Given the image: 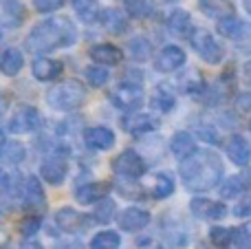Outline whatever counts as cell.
I'll use <instances>...</instances> for the list:
<instances>
[{
	"mask_svg": "<svg viewBox=\"0 0 251 249\" xmlns=\"http://www.w3.org/2000/svg\"><path fill=\"white\" fill-rule=\"evenodd\" d=\"M181 172L185 188L192 192H207L216 188L223 179V161L212 150H196L192 157L181 161Z\"/></svg>",
	"mask_w": 251,
	"mask_h": 249,
	"instance_id": "6da1fadb",
	"label": "cell"
},
{
	"mask_svg": "<svg viewBox=\"0 0 251 249\" xmlns=\"http://www.w3.org/2000/svg\"><path fill=\"white\" fill-rule=\"evenodd\" d=\"M75 40H77V29L73 22L66 18H51L31 29L26 47L35 53H49L55 49L71 47L75 44Z\"/></svg>",
	"mask_w": 251,
	"mask_h": 249,
	"instance_id": "7a4b0ae2",
	"label": "cell"
},
{
	"mask_svg": "<svg viewBox=\"0 0 251 249\" xmlns=\"http://www.w3.org/2000/svg\"><path fill=\"white\" fill-rule=\"evenodd\" d=\"M86 100V91L84 86L77 82V79H66V82H60L47 93V101L51 108L55 110H75L84 104Z\"/></svg>",
	"mask_w": 251,
	"mask_h": 249,
	"instance_id": "3957f363",
	"label": "cell"
},
{
	"mask_svg": "<svg viewBox=\"0 0 251 249\" xmlns=\"http://www.w3.org/2000/svg\"><path fill=\"white\" fill-rule=\"evenodd\" d=\"M190 42H192V47H194V51L199 53L207 64H218V62L223 60V55H225L223 47L218 44V40L205 29H196L194 33L190 35Z\"/></svg>",
	"mask_w": 251,
	"mask_h": 249,
	"instance_id": "277c9868",
	"label": "cell"
},
{
	"mask_svg": "<svg viewBox=\"0 0 251 249\" xmlns=\"http://www.w3.org/2000/svg\"><path fill=\"white\" fill-rule=\"evenodd\" d=\"M113 170L122 176H128V179H139L146 172V161L134 150H124L119 157H115Z\"/></svg>",
	"mask_w": 251,
	"mask_h": 249,
	"instance_id": "5b68a950",
	"label": "cell"
},
{
	"mask_svg": "<svg viewBox=\"0 0 251 249\" xmlns=\"http://www.w3.org/2000/svg\"><path fill=\"white\" fill-rule=\"evenodd\" d=\"M40 126V113L35 106H20L9 119V130L16 135H25Z\"/></svg>",
	"mask_w": 251,
	"mask_h": 249,
	"instance_id": "8992f818",
	"label": "cell"
},
{
	"mask_svg": "<svg viewBox=\"0 0 251 249\" xmlns=\"http://www.w3.org/2000/svg\"><path fill=\"white\" fill-rule=\"evenodd\" d=\"M113 101L119 106V108H126V110H134L143 104V91L139 84H130V82H124L115 88L113 93Z\"/></svg>",
	"mask_w": 251,
	"mask_h": 249,
	"instance_id": "52a82bcc",
	"label": "cell"
},
{
	"mask_svg": "<svg viewBox=\"0 0 251 249\" xmlns=\"http://www.w3.org/2000/svg\"><path fill=\"white\" fill-rule=\"evenodd\" d=\"M183 64H185V51L181 47H174V44L161 49L154 60V69L159 73H172V71L181 69Z\"/></svg>",
	"mask_w": 251,
	"mask_h": 249,
	"instance_id": "ba28073f",
	"label": "cell"
},
{
	"mask_svg": "<svg viewBox=\"0 0 251 249\" xmlns=\"http://www.w3.org/2000/svg\"><path fill=\"white\" fill-rule=\"evenodd\" d=\"M84 141L93 150H110L115 146V132L106 126H93L84 130Z\"/></svg>",
	"mask_w": 251,
	"mask_h": 249,
	"instance_id": "9c48e42d",
	"label": "cell"
},
{
	"mask_svg": "<svg viewBox=\"0 0 251 249\" xmlns=\"http://www.w3.org/2000/svg\"><path fill=\"white\" fill-rule=\"evenodd\" d=\"M192 207V214L199 216V219L205 221H218V219H225L227 216V207L223 203L216 201H207V199H194L190 203Z\"/></svg>",
	"mask_w": 251,
	"mask_h": 249,
	"instance_id": "30bf717a",
	"label": "cell"
},
{
	"mask_svg": "<svg viewBox=\"0 0 251 249\" xmlns=\"http://www.w3.org/2000/svg\"><path fill=\"white\" fill-rule=\"evenodd\" d=\"M25 20V7L18 0H0V25L16 29Z\"/></svg>",
	"mask_w": 251,
	"mask_h": 249,
	"instance_id": "8fae6325",
	"label": "cell"
},
{
	"mask_svg": "<svg viewBox=\"0 0 251 249\" xmlns=\"http://www.w3.org/2000/svg\"><path fill=\"white\" fill-rule=\"evenodd\" d=\"M66 170H69V166H66V161L60 157H51L40 166V174H42V179L47 181L49 185H60L66 176Z\"/></svg>",
	"mask_w": 251,
	"mask_h": 249,
	"instance_id": "7c38bea8",
	"label": "cell"
},
{
	"mask_svg": "<svg viewBox=\"0 0 251 249\" xmlns=\"http://www.w3.org/2000/svg\"><path fill=\"white\" fill-rule=\"evenodd\" d=\"M148 223H150V214L146 210H139V207H128L119 214V227L126 232H139Z\"/></svg>",
	"mask_w": 251,
	"mask_h": 249,
	"instance_id": "4fadbf2b",
	"label": "cell"
},
{
	"mask_svg": "<svg viewBox=\"0 0 251 249\" xmlns=\"http://www.w3.org/2000/svg\"><path fill=\"white\" fill-rule=\"evenodd\" d=\"M227 157L236 163V166H247L251 161V146L247 144V139L240 135H234L227 141Z\"/></svg>",
	"mask_w": 251,
	"mask_h": 249,
	"instance_id": "5bb4252c",
	"label": "cell"
},
{
	"mask_svg": "<svg viewBox=\"0 0 251 249\" xmlns=\"http://www.w3.org/2000/svg\"><path fill=\"white\" fill-rule=\"evenodd\" d=\"M168 29L174 35H178V38H187V35L194 33V29H192V16L185 9H172V13L168 16Z\"/></svg>",
	"mask_w": 251,
	"mask_h": 249,
	"instance_id": "9a60e30c",
	"label": "cell"
},
{
	"mask_svg": "<svg viewBox=\"0 0 251 249\" xmlns=\"http://www.w3.org/2000/svg\"><path fill=\"white\" fill-rule=\"evenodd\" d=\"M62 69H64L62 62L51 60V57H38V60L33 62V75L40 82H51V79H55L57 75L62 73Z\"/></svg>",
	"mask_w": 251,
	"mask_h": 249,
	"instance_id": "2e32d148",
	"label": "cell"
},
{
	"mask_svg": "<svg viewBox=\"0 0 251 249\" xmlns=\"http://www.w3.org/2000/svg\"><path fill=\"white\" fill-rule=\"evenodd\" d=\"M159 126L156 119L152 115H146V113H134V115H128L124 119V128L132 135H143V132H150Z\"/></svg>",
	"mask_w": 251,
	"mask_h": 249,
	"instance_id": "e0dca14e",
	"label": "cell"
},
{
	"mask_svg": "<svg viewBox=\"0 0 251 249\" xmlns=\"http://www.w3.org/2000/svg\"><path fill=\"white\" fill-rule=\"evenodd\" d=\"M91 57L101 66H115L122 62V49H117L115 44H97L91 49Z\"/></svg>",
	"mask_w": 251,
	"mask_h": 249,
	"instance_id": "ac0fdd59",
	"label": "cell"
},
{
	"mask_svg": "<svg viewBox=\"0 0 251 249\" xmlns=\"http://www.w3.org/2000/svg\"><path fill=\"white\" fill-rule=\"evenodd\" d=\"M106 194H108V185L106 183H86L75 190V199H77L82 205H91V203H95V201H104Z\"/></svg>",
	"mask_w": 251,
	"mask_h": 249,
	"instance_id": "d6986e66",
	"label": "cell"
},
{
	"mask_svg": "<svg viewBox=\"0 0 251 249\" xmlns=\"http://www.w3.org/2000/svg\"><path fill=\"white\" fill-rule=\"evenodd\" d=\"M170 148H172V154L176 159H187L192 157V154L196 152V144H194V137L190 135V132H176V135L172 137V144H170Z\"/></svg>",
	"mask_w": 251,
	"mask_h": 249,
	"instance_id": "ffe728a7",
	"label": "cell"
},
{
	"mask_svg": "<svg viewBox=\"0 0 251 249\" xmlns=\"http://www.w3.org/2000/svg\"><path fill=\"white\" fill-rule=\"evenodd\" d=\"M199 7L203 9V13H207L209 18H216V20L234 16L231 0H199Z\"/></svg>",
	"mask_w": 251,
	"mask_h": 249,
	"instance_id": "44dd1931",
	"label": "cell"
},
{
	"mask_svg": "<svg viewBox=\"0 0 251 249\" xmlns=\"http://www.w3.org/2000/svg\"><path fill=\"white\" fill-rule=\"evenodd\" d=\"M25 146L20 141H2L0 144V161L9 163V166H16V163L25 161Z\"/></svg>",
	"mask_w": 251,
	"mask_h": 249,
	"instance_id": "7402d4cb",
	"label": "cell"
},
{
	"mask_svg": "<svg viewBox=\"0 0 251 249\" xmlns=\"http://www.w3.org/2000/svg\"><path fill=\"white\" fill-rule=\"evenodd\" d=\"M22 66H25L22 53L18 51V49H7L2 60H0V71H2L4 75H9V77H13V75H18L22 71Z\"/></svg>",
	"mask_w": 251,
	"mask_h": 249,
	"instance_id": "603a6c76",
	"label": "cell"
},
{
	"mask_svg": "<svg viewBox=\"0 0 251 249\" xmlns=\"http://www.w3.org/2000/svg\"><path fill=\"white\" fill-rule=\"evenodd\" d=\"M22 197H25V205L31 207V210L44 205V190H42V185H40V181L35 179V176H31V179L25 183V192H22Z\"/></svg>",
	"mask_w": 251,
	"mask_h": 249,
	"instance_id": "cb8c5ba5",
	"label": "cell"
},
{
	"mask_svg": "<svg viewBox=\"0 0 251 249\" xmlns=\"http://www.w3.org/2000/svg\"><path fill=\"white\" fill-rule=\"evenodd\" d=\"M100 18H101V25L110 33H122V31H126V26H128V20H126V16L119 9H106V11H101Z\"/></svg>",
	"mask_w": 251,
	"mask_h": 249,
	"instance_id": "d4e9b609",
	"label": "cell"
},
{
	"mask_svg": "<svg viewBox=\"0 0 251 249\" xmlns=\"http://www.w3.org/2000/svg\"><path fill=\"white\" fill-rule=\"evenodd\" d=\"M73 9L84 22H95L101 16L97 0H73Z\"/></svg>",
	"mask_w": 251,
	"mask_h": 249,
	"instance_id": "484cf974",
	"label": "cell"
},
{
	"mask_svg": "<svg viewBox=\"0 0 251 249\" xmlns=\"http://www.w3.org/2000/svg\"><path fill=\"white\" fill-rule=\"evenodd\" d=\"M55 221L62 229H66V232L77 229L79 225H82V216H79L75 210H71V207H62V210L55 214Z\"/></svg>",
	"mask_w": 251,
	"mask_h": 249,
	"instance_id": "4316f807",
	"label": "cell"
},
{
	"mask_svg": "<svg viewBox=\"0 0 251 249\" xmlns=\"http://www.w3.org/2000/svg\"><path fill=\"white\" fill-rule=\"evenodd\" d=\"M119 245H122V238L117 232H100L91 241V249H119Z\"/></svg>",
	"mask_w": 251,
	"mask_h": 249,
	"instance_id": "83f0119b",
	"label": "cell"
},
{
	"mask_svg": "<svg viewBox=\"0 0 251 249\" xmlns=\"http://www.w3.org/2000/svg\"><path fill=\"white\" fill-rule=\"evenodd\" d=\"M243 22L236 20L234 16L229 18H223V20H218V33L225 35V38H231V40H238L240 33H243Z\"/></svg>",
	"mask_w": 251,
	"mask_h": 249,
	"instance_id": "f1b7e54d",
	"label": "cell"
},
{
	"mask_svg": "<svg viewBox=\"0 0 251 249\" xmlns=\"http://www.w3.org/2000/svg\"><path fill=\"white\" fill-rule=\"evenodd\" d=\"M84 75H86V79H88V84L91 86H95V88H100V86H104L106 82H108V71H106V66H101V64H93V66H86V71H84Z\"/></svg>",
	"mask_w": 251,
	"mask_h": 249,
	"instance_id": "f546056e",
	"label": "cell"
},
{
	"mask_svg": "<svg viewBox=\"0 0 251 249\" xmlns=\"http://www.w3.org/2000/svg\"><path fill=\"white\" fill-rule=\"evenodd\" d=\"M128 49H130V53H132L134 60H139V62L148 60V57L152 55V47L146 38H132L128 42Z\"/></svg>",
	"mask_w": 251,
	"mask_h": 249,
	"instance_id": "4dcf8cb0",
	"label": "cell"
},
{
	"mask_svg": "<svg viewBox=\"0 0 251 249\" xmlns=\"http://www.w3.org/2000/svg\"><path fill=\"white\" fill-rule=\"evenodd\" d=\"M172 192H174V181H172V176L165 174V172L156 174V183H154V199H165V197H170Z\"/></svg>",
	"mask_w": 251,
	"mask_h": 249,
	"instance_id": "1f68e13d",
	"label": "cell"
},
{
	"mask_svg": "<svg viewBox=\"0 0 251 249\" xmlns=\"http://www.w3.org/2000/svg\"><path fill=\"white\" fill-rule=\"evenodd\" d=\"M245 188H247V185H245L243 176H231V179H227L225 185L221 188V194L225 199H234V197H238V194H243Z\"/></svg>",
	"mask_w": 251,
	"mask_h": 249,
	"instance_id": "d6a6232c",
	"label": "cell"
},
{
	"mask_svg": "<svg viewBox=\"0 0 251 249\" xmlns=\"http://www.w3.org/2000/svg\"><path fill=\"white\" fill-rule=\"evenodd\" d=\"M152 106H156V108L163 110V113H170V110L174 108V95L170 91H165V86H159L154 100H152Z\"/></svg>",
	"mask_w": 251,
	"mask_h": 249,
	"instance_id": "836d02e7",
	"label": "cell"
},
{
	"mask_svg": "<svg viewBox=\"0 0 251 249\" xmlns=\"http://www.w3.org/2000/svg\"><path fill=\"white\" fill-rule=\"evenodd\" d=\"M126 11H128L132 18H148L152 11V7H150V2H146V0H126Z\"/></svg>",
	"mask_w": 251,
	"mask_h": 249,
	"instance_id": "e575fe53",
	"label": "cell"
},
{
	"mask_svg": "<svg viewBox=\"0 0 251 249\" xmlns=\"http://www.w3.org/2000/svg\"><path fill=\"white\" fill-rule=\"evenodd\" d=\"M209 238L216 247H227L231 241H234V229H227V227H212L209 232Z\"/></svg>",
	"mask_w": 251,
	"mask_h": 249,
	"instance_id": "d590c367",
	"label": "cell"
},
{
	"mask_svg": "<svg viewBox=\"0 0 251 249\" xmlns=\"http://www.w3.org/2000/svg\"><path fill=\"white\" fill-rule=\"evenodd\" d=\"M113 214H115V203L110 201V199H104L101 205L95 210V221H100V223H108V221H113Z\"/></svg>",
	"mask_w": 251,
	"mask_h": 249,
	"instance_id": "8d00e7d4",
	"label": "cell"
},
{
	"mask_svg": "<svg viewBox=\"0 0 251 249\" xmlns=\"http://www.w3.org/2000/svg\"><path fill=\"white\" fill-rule=\"evenodd\" d=\"M236 249H251V227L234 229V241Z\"/></svg>",
	"mask_w": 251,
	"mask_h": 249,
	"instance_id": "74e56055",
	"label": "cell"
},
{
	"mask_svg": "<svg viewBox=\"0 0 251 249\" xmlns=\"http://www.w3.org/2000/svg\"><path fill=\"white\" fill-rule=\"evenodd\" d=\"M38 229H40V219L38 216H26V219L20 223V232L25 234V236H33Z\"/></svg>",
	"mask_w": 251,
	"mask_h": 249,
	"instance_id": "f35d334b",
	"label": "cell"
},
{
	"mask_svg": "<svg viewBox=\"0 0 251 249\" xmlns=\"http://www.w3.org/2000/svg\"><path fill=\"white\" fill-rule=\"evenodd\" d=\"M33 2L40 13H51V11H57L64 4V0H33Z\"/></svg>",
	"mask_w": 251,
	"mask_h": 249,
	"instance_id": "ab89813d",
	"label": "cell"
},
{
	"mask_svg": "<svg viewBox=\"0 0 251 249\" xmlns=\"http://www.w3.org/2000/svg\"><path fill=\"white\" fill-rule=\"evenodd\" d=\"M236 216H251V197H247L245 201H240L234 210Z\"/></svg>",
	"mask_w": 251,
	"mask_h": 249,
	"instance_id": "60d3db41",
	"label": "cell"
},
{
	"mask_svg": "<svg viewBox=\"0 0 251 249\" xmlns=\"http://www.w3.org/2000/svg\"><path fill=\"white\" fill-rule=\"evenodd\" d=\"M236 106H238V110H243V113H249L251 110V95H240L238 97V101H236Z\"/></svg>",
	"mask_w": 251,
	"mask_h": 249,
	"instance_id": "b9f144b4",
	"label": "cell"
},
{
	"mask_svg": "<svg viewBox=\"0 0 251 249\" xmlns=\"http://www.w3.org/2000/svg\"><path fill=\"white\" fill-rule=\"evenodd\" d=\"M243 79L251 86V60L245 62V66H243Z\"/></svg>",
	"mask_w": 251,
	"mask_h": 249,
	"instance_id": "7bdbcfd3",
	"label": "cell"
},
{
	"mask_svg": "<svg viewBox=\"0 0 251 249\" xmlns=\"http://www.w3.org/2000/svg\"><path fill=\"white\" fill-rule=\"evenodd\" d=\"M201 137H203V139H209V141H216V135L209 130H201Z\"/></svg>",
	"mask_w": 251,
	"mask_h": 249,
	"instance_id": "ee69618b",
	"label": "cell"
},
{
	"mask_svg": "<svg viewBox=\"0 0 251 249\" xmlns=\"http://www.w3.org/2000/svg\"><path fill=\"white\" fill-rule=\"evenodd\" d=\"M243 4H245V9H247V13L251 16V0H243Z\"/></svg>",
	"mask_w": 251,
	"mask_h": 249,
	"instance_id": "f6af8a7d",
	"label": "cell"
},
{
	"mask_svg": "<svg viewBox=\"0 0 251 249\" xmlns=\"http://www.w3.org/2000/svg\"><path fill=\"white\" fill-rule=\"evenodd\" d=\"M25 249H42L38 245V243H29V245H25Z\"/></svg>",
	"mask_w": 251,
	"mask_h": 249,
	"instance_id": "bcb514c9",
	"label": "cell"
},
{
	"mask_svg": "<svg viewBox=\"0 0 251 249\" xmlns=\"http://www.w3.org/2000/svg\"><path fill=\"white\" fill-rule=\"evenodd\" d=\"M249 128H251V124H249Z\"/></svg>",
	"mask_w": 251,
	"mask_h": 249,
	"instance_id": "7dc6e473",
	"label": "cell"
}]
</instances>
